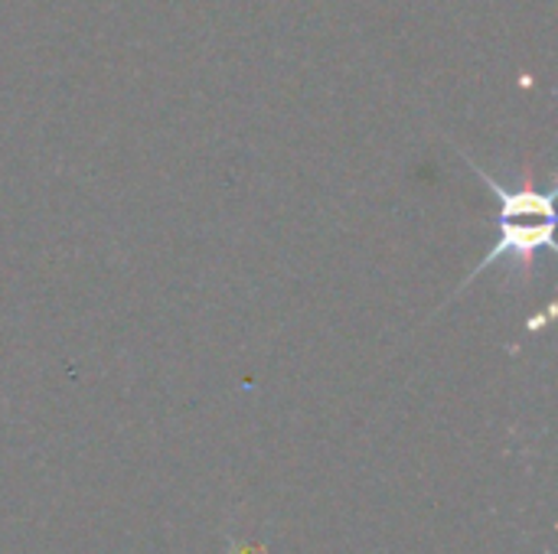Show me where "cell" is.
<instances>
[{"label":"cell","instance_id":"6da1fadb","mask_svg":"<svg viewBox=\"0 0 558 554\" xmlns=\"http://www.w3.org/2000/svg\"><path fill=\"white\" fill-rule=\"evenodd\" d=\"M474 167V173L487 183V189L500 199V235L497 245L484 255V261L468 274L464 287L481 278L484 271L497 268L500 261L513 264V268H530L533 258L539 251H553L556 248V206H553V189H536V186H504L500 180H494L487 170H481L474 160H468Z\"/></svg>","mask_w":558,"mask_h":554}]
</instances>
